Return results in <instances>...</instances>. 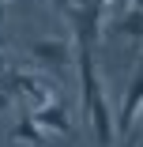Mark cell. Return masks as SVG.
Wrapping results in <instances>:
<instances>
[{"mask_svg": "<svg viewBox=\"0 0 143 147\" xmlns=\"http://www.w3.org/2000/svg\"><path fill=\"white\" fill-rule=\"evenodd\" d=\"M102 11H105V4H94V0H75L72 4L68 23H72L75 45H87V49L98 45V38H102Z\"/></svg>", "mask_w": 143, "mask_h": 147, "instance_id": "cell-1", "label": "cell"}, {"mask_svg": "<svg viewBox=\"0 0 143 147\" xmlns=\"http://www.w3.org/2000/svg\"><path fill=\"white\" fill-rule=\"evenodd\" d=\"M49 87H53L49 79L30 76V72H4V76H0V91H8L11 98H15V94L30 98V102H34V109L53 106V91H49Z\"/></svg>", "mask_w": 143, "mask_h": 147, "instance_id": "cell-2", "label": "cell"}, {"mask_svg": "<svg viewBox=\"0 0 143 147\" xmlns=\"http://www.w3.org/2000/svg\"><path fill=\"white\" fill-rule=\"evenodd\" d=\"M83 113H87V121H91V128H94L98 147H113V128H117V121H113V113H109L105 91H98L91 102H83Z\"/></svg>", "mask_w": 143, "mask_h": 147, "instance_id": "cell-3", "label": "cell"}, {"mask_svg": "<svg viewBox=\"0 0 143 147\" xmlns=\"http://www.w3.org/2000/svg\"><path fill=\"white\" fill-rule=\"evenodd\" d=\"M30 57L45 68L64 72V68H72V42L68 38H38V42H30Z\"/></svg>", "mask_w": 143, "mask_h": 147, "instance_id": "cell-4", "label": "cell"}, {"mask_svg": "<svg viewBox=\"0 0 143 147\" xmlns=\"http://www.w3.org/2000/svg\"><path fill=\"white\" fill-rule=\"evenodd\" d=\"M139 106H143V64H139L136 79L128 83V91H124V102H121V113L113 117V121H117V132H121L124 140H132V117L139 113Z\"/></svg>", "mask_w": 143, "mask_h": 147, "instance_id": "cell-5", "label": "cell"}, {"mask_svg": "<svg viewBox=\"0 0 143 147\" xmlns=\"http://www.w3.org/2000/svg\"><path fill=\"white\" fill-rule=\"evenodd\" d=\"M30 117L38 121V128H53L60 136H75V125L68 121V109L64 106H42V109H30Z\"/></svg>", "mask_w": 143, "mask_h": 147, "instance_id": "cell-6", "label": "cell"}, {"mask_svg": "<svg viewBox=\"0 0 143 147\" xmlns=\"http://www.w3.org/2000/svg\"><path fill=\"white\" fill-rule=\"evenodd\" d=\"M11 140H19V143H30V147H49V140H45V128H38V121L30 113H23L19 121H15V128H11Z\"/></svg>", "mask_w": 143, "mask_h": 147, "instance_id": "cell-7", "label": "cell"}, {"mask_svg": "<svg viewBox=\"0 0 143 147\" xmlns=\"http://www.w3.org/2000/svg\"><path fill=\"white\" fill-rule=\"evenodd\" d=\"M117 34L121 38H132V42H143V8H128L121 19H117Z\"/></svg>", "mask_w": 143, "mask_h": 147, "instance_id": "cell-8", "label": "cell"}, {"mask_svg": "<svg viewBox=\"0 0 143 147\" xmlns=\"http://www.w3.org/2000/svg\"><path fill=\"white\" fill-rule=\"evenodd\" d=\"M49 4H53L56 11H60V15H68V11H72V4H75V0H49Z\"/></svg>", "mask_w": 143, "mask_h": 147, "instance_id": "cell-9", "label": "cell"}, {"mask_svg": "<svg viewBox=\"0 0 143 147\" xmlns=\"http://www.w3.org/2000/svg\"><path fill=\"white\" fill-rule=\"evenodd\" d=\"M4 109H11V94H8V91H0V113H4Z\"/></svg>", "mask_w": 143, "mask_h": 147, "instance_id": "cell-10", "label": "cell"}, {"mask_svg": "<svg viewBox=\"0 0 143 147\" xmlns=\"http://www.w3.org/2000/svg\"><path fill=\"white\" fill-rule=\"evenodd\" d=\"M4 23H8V0L0 4V30H4Z\"/></svg>", "mask_w": 143, "mask_h": 147, "instance_id": "cell-11", "label": "cell"}, {"mask_svg": "<svg viewBox=\"0 0 143 147\" xmlns=\"http://www.w3.org/2000/svg\"><path fill=\"white\" fill-rule=\"evenodd\" d=\"M4 72H8V57L0 53V76H4Z\"/></svg>", "mask_w": 143, "mask_h": 147, "instance_id": "cell-12", "label": "cell"}, {"mask_svg": "<svg viewBox=\"0 0 143 147\" xmlns=\"http://www.w3.org/2000/svg\"><path fill=\"white\" fill-rule=\"evenodd\" d=\"M139 147H143V140H139Z\"/></svg>", "mask_w": 143, "mask_h": 147, "instance_id": "cell-13", "label": "cell"}, {"mask_svg": "<svg viewBox=\"0 0 143 147\" xmlns=\"http://www.w3.org/2000/svg\"><path fill=\"white\" fill-rule=\"evenodd\" d=\"M0 4H4V0H0Z\"/></svg>", "mask_w": 143, "mask_h": 147, "instance_id": "cell-14", "label": "cell"}]
</instances>
